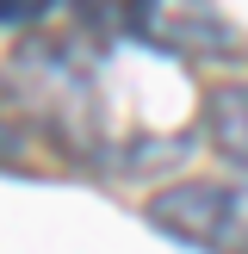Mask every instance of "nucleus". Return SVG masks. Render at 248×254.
<instances>
[{
  "mask_svg": "<svg viewBox=\"0 0 248 254\" xmlns=\"http://www.w3.org/2000/svg\"><path fill=\"white\" fill-rule=\"evenodd\" d=\"M143 223L192 254H248V180H174L143 205Z\"/></svg>",
  "mask_w": 248,
  "mask_h": 254,
  "instance_id": "f257e3e1",
  "label": "nucleus"
},
{
  "mask_svg": "<svg viewBox=\"0 0 248 254\" xmlns=\"http://www.w3.org/2000/svg\"><path fill=\"white\" fill-rule=\"evenodd\" d=\"M99 25L124 44H143L155 56L180 62H236L242 31L211 6H161V0H136V6H93Z\"/></svg>",
  "mask_w": 248,
  "mask_h": 254,
  "instance_id": "f03ea898",
  "label": "nucleus"
},
{
  "mask_svg": "<svg viewBox=\"0 0 248 254\" xmlns=\"http://www.w3.org/2000/svg\"><path fill=\"white\" fill-rule=\"evenodd\" d=\"M198 124H205V143L248 180V81L211 87L205 106H198Z\"/></svg>",
  "mask_w": 248,
  "mask_h": 254,
  "instance_id": "7ed1b4c3",
  "label": "nucleus"
},
{
  "mask_svg": "<svg viewBox=\"0 0 248 254\" xmlns=\"http://www.w3.org/2000/svg\"><path fill=\"white\" fill-rule=\"evenodd\" d=\"M25 124H31V112H25L19 81L0 74V174H19L25 168Z\"/></svg>",
  "mask_w": 248,
  "mask_h": 254,
  "instance_id": "20e7f679",
  "label": "nucleus"
},
{
  "mask_svg": "<svg viewBox=\"0 0 248 254\" xmlns=\"http://www.w3.org/2000/svg\"><path fill=\"white\" fill-rule=\"evenodd\" d=\"M56 19V6H44V0H0V25H6V31H37V25H50Z\"/></svg>",
  "mask_w": 248,
  "mask_h": 254,
  "instance_id": "39448f33",
  "label": "nucleus"
}]
</instances>
